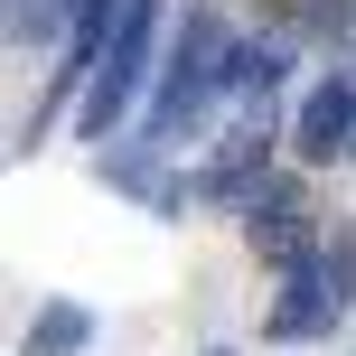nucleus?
Segmentation results:
<instances>
[{
	"mask_svg": "<svg viewBox=\"0 0 356 356\" xmlns=\"http://www.w3.org/2000/svg\"><path fill=\"white\" fill-rule=\"evenodd\" d=\"M225 85H234V38L216 29L207 10H188L178 38H169V75H160V104H150V141H188L197 113H207Z\"/></svg>",
	"mask_w": 356,
	"mask_h": 356,
	"instance_id": "1",
	"label": "nucleus"
},
{
	"mask_svg": "<svg viewBox=\"0 0 356 356\" xmlns=\"http://www.w3.org/2000/svg\"><path fill=\"white\" fill-rule=\"evenodd\" d=\"M150 29H160V0H131L122 38H113V56L85 75V131H113L131 113V94H141V66H150Z\"/></svg>",
	"mask_w": 356,
	"mask_h": 356,
	"instance_id": "2",
	"label": "nucleus"
},
{
	"mask_svg": "<svg viewBox=\"0 0 356 356\" xmlns=\"http://www.w3.org/2000/svg\"><path fill=\"white\" fill-rule=\"evenodd\" d=\"M291 150H300V160H338V150H356V85H347V75L309 85L300 122H291Z\"/></svg>",
	"mask_w": 356,
	"mask_h": 356,
	"instance_id": "3",
	"label": "nucleus"
},
{
	"mask_svg": "<svg viewBox=\"0 0 356 356\" xmlns=\"http://www.w3.org/2000/svg\"><path fill=\"white\" fill-rule=\"evenodd\" d=\"M244 234H253V253H272V263H291V272L309 263V216H300V197H291V188H253Z\"/></svg>",
	"mask_w": 356,
	"mask_h": 356,
	"instance_id": "4",
	"label": "nucleus"
},
{
	"mask_svg": "<svg viewBox=\"0 0 356 356\" xmlns=\"http://www.w3.org/2000/svg\"><path fill=\"white\" fill-rule=\"evenodd\" d=\"M338 300H347L338 272H328V263H300V272H291V291L272 300V328H282V338H309V328L338 319Z\"/></svg>",
	"mask_w": 356,
	"mask_h": 356,
	"instance_id": "5",
	"label": "nucleus"
},
{
	"mask_svg": "<svg viewBox=\"0 0 356 356\" xmlns=\"http://www.w3.org/2000/svg\"><path fill=\"white\" fill-rule=\"evenodd\" d=\"M85 338H94V309H75V300H47L29 319V356H75Z\"/></svg>",
	"mask_w": 356,
	"mask_h": 356,
	"instance_id": "6",
	"label": "nucleus"
},
{
	"mask_svg": "<svg viewBox=\"0 0 356 356\" xmlns=\"http://www.w3.org/2000/svg\"><path fill=\"white\" fill-rule=\"evenodd\" d=\"M234 85H244V94H272V85H282V47H263V38H234Z\"/></svg>",
	"mask_w": 356,
	"mask_h": 356,
	"instance_id": "7",
	"label": "nucleus"
}]
</instances>
